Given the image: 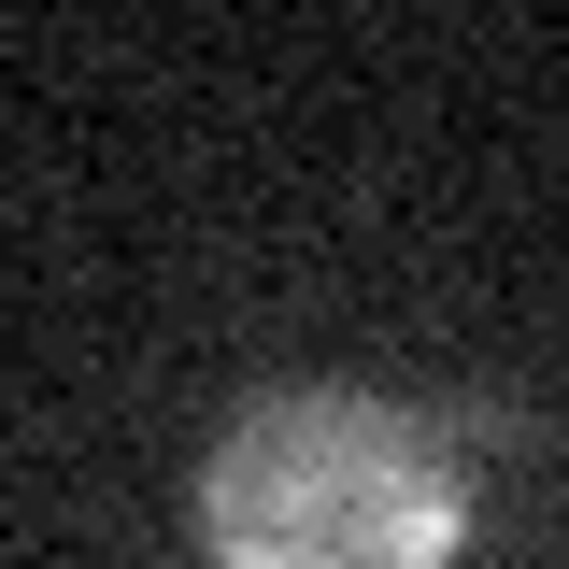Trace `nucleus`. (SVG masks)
<instances>
[{"mask_svg": "<svg viewBox=\"0 0 569 569\" xmlns=\"http://www.w3.org/2000/svg\"><path fill=\"white\" fill-rule=\"evenodd\" d=\"M213 569H456L470 556V456L456 427L385 385H271L200 456Z\"/></svg>", "mask_w": 569, "mask_h": 569, "instance_id": "obj_1", "label": "nucleus"}]
</instances>
